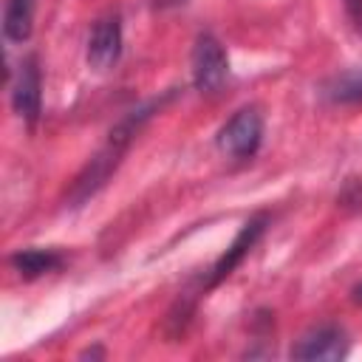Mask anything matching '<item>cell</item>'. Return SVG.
Returning <instances> with one entry per match:
<instances>
[{
  "label": "cell",
  "mask_w": 362,
  "mask_h": 362,
  "mask_svg": "<svg viewBox=\"0 0 362 362\" xmlns=\"http://www.w3.org/2000/svg\"><path fill=\"white\" fill-rule=\"evenodd\" d=\"M170 96H173V93H167V96H161V99H150V102H144V105L127 110V113L116 122V127L107 133L105 144L96 150V156H93V158L79 170V175L74 178V184H71V189H68V195H65V206H68V209L82 206L85 201H90V198L107 184V178H110V175L116 173V167L122 164L124 153L130 150V144H133V139L139 136V130L144 127V122H147Z\"/></svg>",
  "instance_id": "cell-1"
},
{
  "label": "cell",
  "mask_w": 362,
  "mask_h": 362,
  "mask_svg": "<svg viewBox=\"0 0 362 362\" xmlns=\"http://www.w3.org/2000/svg\"><path fill=\"white\" fill-rule=\"evenodd\" d=\"M263 141V113L249 105L232 113V119L218 130V150L229 158H252Z\"/></svg>",
  "instance_id": "cell-2"
},
{
  "label": "cell",
  "mask_w": 362,
  "mask_h": 362,
  "mask_svg": "<svg viewBox=\"0 0 362 362\" xmlns=\"http://www.w3.org/2000/svg\"><path fill=\"white\" fill-rule=\"evenodd\" d=\"M229 76V59L223 45L212 34H198L192 45V85L201 93L218 90Z\"/></svg>",
  "instance_id": "cell-3"
},
{
  "label": "cell",
  "mask_w": 362,
  "mask_h": 362,
  "mask_svg": "<svg viewBox=\"0 0 362 362\" xmlns=\"http://www.w3.org/2000/svg\"><path fill=\"white\" fill-rule=\"evenodd\" d=\"M122 57V17L116 11L102 14L88 37V65L96 74L110 71Z\"/></svg>",
  "instance_id": "cell-4"
},
{
  "label": "cell",
  "mask_w": 362,
  "mask_h": 362,
  "mask_svg": "<svg viewBox=\"0 0 362 362\" xmlns=\"http://www.w3.org/2000/svg\"><path fill=\"white\" fill-rule=\"evenodd\" d=\"M266 223H269V218L260 212V215H255V218H249L243 226H240V232L235 235V240L229 243V249L218 257V263L209 269V274H206V280H204V288H212V286H218L221 280H226L238 266H240V260L252 252V246L260 240V235L266 232Z\"/></svg>",
  "instance_id": "cell-5"
},
{
  "label": "cell",
  "mask_w": 362,
  "mask_h": 362,
  "mask_svg": "<svg viewBox=\"0 0 362 362\" xmlns=\"http://www.w3.org/2000/svg\"><path fill=\"white\" fill-rule=\"evenodd\" d=\"M11 107L25 124H37L40 107H42V74L34 54L20 62V71L11 88Z\"/></svg>",
  "instance_id": "cell-6"
},
{
  "label": "cell",
  "mask_w": 362,
  "mask_h": 362,
  "mask_svg": "<svg viewBox=\"0 0 362 362\" xmlns=\"http://www.w3.org/2000/svg\"><path fill=\"white\" fill-rule=\"evenodd\" d=\"M345 354H348V334L331 322L305 331L291 348V359H308V362L314 359L334 362V359H342Z\"/></svg>",
  "instance_id": "cell-7"
},
{
  "label": "cell",
  "mask_w": 362,
  "mask_h": 362,
  "mask_svg": "<svg viewBox=\"0 0 362 362\" xmlns=\"http://www.w3.org/2000/svg\"><path fill=\"white\" fill-rule=\"evenodd\" d=\"M8 263L14 266V272L25 280H34V277H42L54 269L62 266V255L57 249H20L8 257Z\"/></svg>",
  "instance_id": "cell-8"
},
{
  "label": "cell",
  "mask_w": 362,
  "mask_h": 362,
  "mask_svg": "<svg viewBox=\"0 0 362 362\" xmlns=\"http://www.w3.org/2000/svg\"><path fill=\"white\" fill-rule=\"evenodd\" d=\"M37 0H6L3 8V34L8 42H25L34 28Z\"/></svg>",
  "instance_id": "cell-9"
},
{
  "label": "cell",
  "mask_w": 362,
  "mask_h": 362,
  "mask_svg": "<svg viewBox=\"0 0 362 362\" xmlns=\"http://www.w3.org/2000/svg\"><path fill=\"white\" fill-rule=\"evenodd\" d=\"M322 93L334 102V105H354L362 102V71H342L337 76H331L322 88Z\"/></svg>",
  "instance_id": "cell-10"
},
{
  "label": "cell",
  "mask_w": 362,
  "mask_h": 362,
  "mask_svg": "<svg viewBox=\"0 0 362 362\" xmlns=\"http://www.w3.org/2000/svg\"><path fill=\"white\" fill-rule=\"evenodd\" d=\"M342 206H354V209H362V181H356V178H351L348 184H345V189L339 192V198H337Z\"/></svg>",
  "instance_id": "cell-11"
},
{
  "label": "cell",
  "mask_w": 362,
  "mask_h": 362,
  "mask_svg": "<svg viewBox=\"0 0 362 362\" xmlns=\"http://www.w3.org/2000/svg\"><path fill=\"white\" fill-rule=\"evenodd\" d=\"M342 6H345V14H348L354 31L362 34V0H342Z\"/></svg>",
  "instance_id": "cell-12"
},
{
  "label": "cell",
  "mask_w": 362,
  "mask_h": 362,
  "mask_svg": "<svg viewBox=\"0 0 362 362\" xmlns=\"http://www.w3.org/2000/svg\"><path fill=\"white\" fill-rule=\"evenodd\" d=\"M351 297H354V303H356V305H362V283H359V286H354Z\"/></svg>",
  "instance_id": "cell-13"
},
{
  "label": "cell",
  "mask_w": 362,
  "mask_h": 362,
  "mask_svg": "<svg viewBox=\"0 0 362 362\" xmlns=\"http://www.w3.org/2000/svg\"><path fill=\"white\" fill-rule=\"evenodd\" d=\"M88 356H102V348H88V351H82V359H88Z\"/></svg>",
  "instance_id": "cell-14"
}]
</instances>
